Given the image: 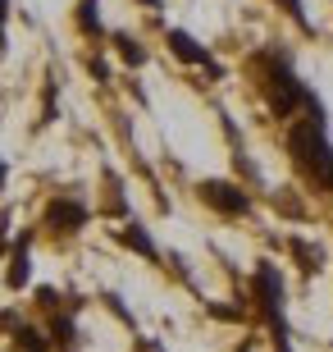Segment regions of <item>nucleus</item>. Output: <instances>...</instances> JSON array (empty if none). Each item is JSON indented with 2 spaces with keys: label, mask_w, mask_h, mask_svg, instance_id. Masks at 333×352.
<instances>
[{
  "label": "nucleus",
  "mask_w": 333,
  "mask_h": 352,
  "mask_svg": "<svg viewBox=\"0 0 333 352\" xmlns=\"http://www.w3.org/2000/svg\"><path fill=\"white\" fill-rule=\"evenodd\" d=\"M146 5H155V0H146Z\"/></svg>",
  "instance_id": "17"
},
{
  "label": "nucleus",
  "mask_w": 333,
  "mask_h": 352,
  "mask_svg": "<svg viewBox=\"0 0 333 352\" xmlns=\"http://www.w3.org/2000/svg\"><path fill=\"white\" fill-rule=\"evenodd\" d=\"M14 238H10V215H0V252H10Z\"/></svg>",
  "instance_id": "13"
},
{
  "label": "nucleus",
  "mask_w": 333,
  "mask_h": 352,
  "mask_svg": "<svg viewBox=\"0 0 333 352\" xmlns=\"http://www.w3.org/2000/svg\"><path fill=\"white\" fill-rule=\"evenodd\" d=\"M115 46H119V55H124L128 65H146V46H141L137 37H128V32H119V37H115Z\"/></svg>",
  "instance_id": "11"
},
{
  "label": "nucleus",
  "mask_w": 333,
  "mask_h": 352,
  "mask_svg": "<svg viewBox=\"0 0 333 352\" xmlns=\"http://www.w3.org/2000/svg\"><path fill=\"white\" fill-rule=\"evenodd\" d=\"M288 151H292L297 170L333 197V142L324 133V110H310L306 119L288 124Z\"/></svg>",
  "instance_id": "1"
},
{
  "label": "nucleus",
  "mask_w": 333,
  "mask_h": 352,
  "mask_svg": "<svg viewBox=\"0 0 333 352\" xmlns=\"http://www.w3.org/2000/svg\"><path fill=\"white\" fill-rule=\"evenodd\" d=\"M165 46H169V55H174V60H183V65H196V69H210V74H219L215 55L205 51V46L192 37V32H183V28H169V32H165Z\"/></svg>",
  "instance_id": "5"
},
{
  "label": "nucleus",
  "mask_w": 333,
  "mask_h": 352,
  "mask_svg": "<svg viewBox=\"0 0 333 352\" xmlns=\"http://www.w3.org/2000/svg\"><path fill=\"white\" fill-rule=\"evenodd\" d=\"M274 352H292V339H274Z\"/></svg>",
  "instance_id": "16"
},
{
  "label": "nucleus",
  "mask_w": 333,
  "mask_h": 352,
  "mask_svg": "<svg viewBox=\"0 0 333 352\" xmlns=\"http://www.w3.org/2000/svg\"><path fill=\"white\" fill-rule=\"evenodd\" d=\"M251 307L269 325V339H292L288 334V284L274 261H256L251 270Z\"/></svg>",
  "instance_id": "2"
},
{
  "label": "nucleus",
  "mask_w": 333,
  "mask_h": 352,
  "mask_svg": "<svg viewBox=\"0 0 333 352\" xmlns=\"http://www.w3.org/2000/svg\"><path fill=\"white\" fill-rule=\"evenodd\" d=\"M10 352H55V343H51V334H46V325L23 320V325L10 334Z\"/></svg>",
  "instance_id": "8"
},
{
  "label": "nucleus",
  "mask_w": 333,
  "mask_h": 352,
  "mask_svg": "<svg viewBox=\"0 0 333 352\" xmlns=\"http://www.w3.org/2000/svg\"><path fill=\"white\" fill-rule=\"evenodd\" d=\"M87 220H91V206L78 192H55L51 201H46V210H41V229H51V234H60V238L82 234Z\"/></svg>",
  "instance_id": "4"
},
{
  "label": "nucleus",
  "mask_w": 333,
  "mask_h": 352,
  "mask_svg": "<svg viewBox=\"0 0 333 352\" xmlns=\"http://www.w3.org/2000/svg\"><path fill=\"white\" fill-rule=\"evenodd\" d=\"M73 23L82 37H105V23H101V0H78V14H73Z\"/></svg>",
  "instance_id": "9"
},
{
  "label": "nucleus",
  "mask_w": 333,
  "mask_h": 352,
  "mask_svg": "<svg viewBox=\"0 0 333 352\" xmlns=\"http://www.w3.org/2000/svg\"><path fill=\"white\" fill-rule=\"evenodd\" d=\"M119 243H124V248L133 252V256H141V261H160V248H155V238H151V229H146V224H137V220H124V229H119Z\"/></svg>",
  "instance_id": "7"
},
{
  "label": "nucleus",
  "mask_w": 333,
  "mask_h": 352,
  "mask_svg": "<svg viewBox=\"0 0 333 352\" xmlns=\"http://www.w3.org/2000/svg\"><path fill=\"white\" fill-rule=\"evenodd\" d=\"M274 5H283V10H288V14H292V19H297V23H301V28H306V5H301V0H274Z\"/></svg>",
  "instance_id": "12"
},
{
  "label": "nucleus",
  "mask_w": 333,
  "mask_h": 352,
  "mask_svg": "<svg viewBox=\"0 0 333 352\" xmlns=\"http://www.w3.org/2000/svg\"><path fill=\"white\" fill-rule=\"evenodd\" d=\"M5 284H10V293H23V288L32 284V229H23V234L14 238V248H10V274H5Z\"/></svg>",
  "instance_id": "6"
},
{
  "label": "nucleus",
  "mask_w": 333,
  "mask_h": 352,
  "mask_svg": "<svg viewBox=\"0 0 333 352\" xmlns=\"http://www.w3.org/2000/svg\"><path fill=\"white\" fill-rule=\"evenodd\" d=\"M196 197H201L215 215H224V220H246V215H251V192L233 179H201L196 183Z\"/></svg>",
  "instance_id": "3"
},
{
  "label": "nucleus",
  "mask_w": 333,
  "mask_h": 352,
  "mask_svg": "<svg viewBox=\"0 0 333 352\" xmlns=\"http://www.w3.org/2000/svg\"><path fill=\"white\" fill-rule=\"evenodd\" d=\"M5 19H10V0H0V46H5Z\"/></svg>",
  "instance_id": "14"
},
{
  "label": "nucleus",
  "mask_w": 333,
  "mask_h": 352,
  "mask_svg": "<svg viewBox=\"0 0 333 352\" xmlns=\"http://www.w3.org/2000/svg\"><path fill=\"white\" fill-rule=\"evenodd\" d=\"M288 252L297 256L301 274H320L324 270V252L315 248V243H306V238H288Z\"/></svg>",
  "instance_id": "10"
},
{
  "label": "nucleus",
  "mask_w": 333,
  "mask_h": 352,
  "mask_svg": "<svg viewBox=\"0 0 333 352\" xmlns=\"http://www.w3.org/2000/svg\"><path fill=\"white\" fill-rule=\"evenodd\" d=\"M5 183H10V165H5V156H0V192H5Z\"/></svg>",
  "instance_id": "15"
}]
</instances>
